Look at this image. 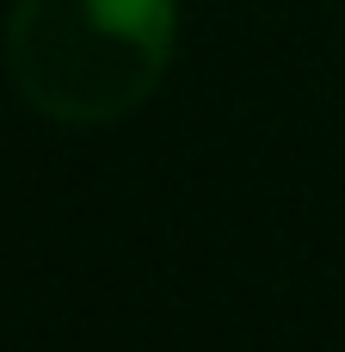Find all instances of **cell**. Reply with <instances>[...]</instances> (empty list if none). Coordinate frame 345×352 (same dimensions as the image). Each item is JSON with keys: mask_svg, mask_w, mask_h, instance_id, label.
I'll use <instances>...</instances> for the list:
<instances>
[{"mask_svg": "<svg viewBox=\"0 0 345 352\" xmlns=\"http://www.w3.org/2000/svg\"><path fill=\"white\" fill-rule=\"evenodd\" d=\"M173 0H12L6 68L31 111L68 130L130 118L173 62Z\"/></svg>", "mask_w": 345, "mask_h": 352, "instance_id": "6da1fadb", "label": "cell"}]
</instances>
